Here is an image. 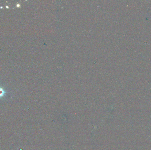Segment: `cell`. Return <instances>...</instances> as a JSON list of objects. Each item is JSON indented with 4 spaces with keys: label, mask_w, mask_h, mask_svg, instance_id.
Returning <instances> with one entry per match:
<instances>
[{
    "label": "cell",
    "mask_w": 151,
    "mask_h": 150,
    "mask_svg": "<svg viewBox=\"0 0 151 150\" xmlns=\"http://www.w3.org/2000/svg\"><path fill=\"white\" fill-rule=\"evenodd\" d=\"M6 92L2 88H1L0 87V98L4 96V95L6 94Z\"/></svg>",
    "instance_id": "cell-1"
}]
</instances>
